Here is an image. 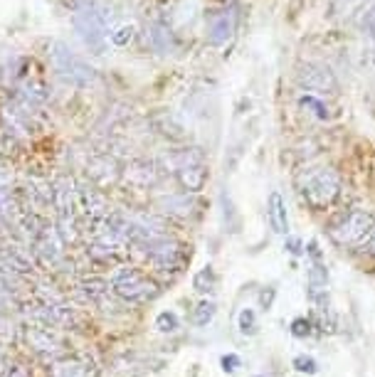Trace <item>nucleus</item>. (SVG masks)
<instances>
[{
    "instance_id": "obj_1",
    "label": "nucleus",
    "mask_w": 375,
    "mask_h": 377,
    "mask_svg": "<svg viewBox=\"0 0 375 377\" xmlns=\"http://www.w3.org/2000/svg\"><path fill=\"white\" fill-rule=\"evenodd\" d=\"M375 232L373 214L368 210L353 208L351 212L341 214L338 222L331 227V239L341 247H358L365 239H370Z\"/></svg>"
},
{
    "instance_id": "obj_2",
    "label": "nucleus",
    "mask_w": 375,
    "mask_h": 377,
    "mask_svg": "<svg viewBox=\"0 0 375 377\" xmlns=\"http://www.w3.org/2000/svg\"><path fill=\"white\" fill-rule=\"evenodd\" d=\"M299 190L311 208H329L341 192V181L331 168H313L302 178Z\"/></svg>"
},
{
    "instance_id": "obj_3",
    "label": "nucleus",
    "mask_w": 375,
    "mask_h": 377,
    "mask_svg": "<svg viewBox=\"0 0 375 377\" xmlns=\"http://www.w3.org/2000/svg\"><path fill=\"white\" fill-rule=\"evenodd\" d=\"M72 23L77 35L82 37V42H84L91 52H104L107 35H109L107 10H102V8L97 6H82L80 10L74 12Z\"/></svg>"
},
{
    "instance_id": "obj_4",
    "label": "nucleus",
    "mask_w": 375,
    "mask_h": 377,
    "mask_svg": "<svg viewBox=\"0 0 375 377\" xmlns=\"http://www.w3.org/2000/svg\"><path fill=\"white\" fill-rule=\"evenodd\" d=\"M111 288L116 291V296H121L129 304H146V301H154L161 293L158 284L154 279H148L143 271L134 269V266L116 271Z\"/></svg>"
},
{
    "instance_id": "obj_5",
    "label": "nucleus",
    "mask_w": 375,
    "mask_h": 377,
    "mask_svg": "<svg viewBox=\"0 0 375 377\" xmlns=\"http://www.w3.org/2000/svg\"><path fill=\"white\" fill-rule=\"evenodd\" d=\"M50 57H52V64H55V69H57V72L62 74L64 79H69L72 84L86 86V84H91V82L97 79L94 69H91L86 62H82L80 57L74 55V52L69 50L64 42H52Z\"/></svg>"
},
{
    "instance_id": "obj_6",
    "label": "nucleus",
    "mask_w": 375,
    "mask_h": 377,
    "mask_svg": "<svg viewBox=\"0 0 375 377\" xmlns=\"http://www.w3.org/2000/svg\"><path fill=\"white\" fill-rule=\"evenodd\" d=\"M267 217H269V227L277 235H289V212H286L284 197L279 195L277 190L269 192L267 197Z\"/></svg>"
},
{
    "instance_id": "obj_7",
    "label": "nucleus",
    "mask_w": 375,
    "mask_h": 377,
    "mask_svg": "<svg viewBox=\"0 0 375 377\" xmlns=\"http://www.w3.org/2000/svg\"><path fill=\"white\" fill-rule=\"evenodd\" d=\"M235 30V12L232 10H222L217 12V15H212L210 20V30H208V37H210L212 45H222L225 39L232 35Z\"/></svg>"
},
{
    "instance_id": "obj_8",
    "label": "nucleus",
    "mask_w": 375,
    "mask_h": 377,
    "mask_svg": "<svg viewBox=\"0 0 375 377\" xmlns=\"http://www.w3.org/2000/svg\"><path fill=\"white\" fill-rule=\"evenodd\" d=\"M25 338H28L30 348L35 350V353H42V355H57L60 350V343L50 335V331H45V328H28V333H25Z\"/></svg>"
},
{
    "instance_id": "obj_9",
    "label": "nucleus",
    "mask_w": 375,
    "mask_h": 377,
    "mask_svg": "<svg viewBox=\"0 0 375 377\" xmlns=\"http://www.w3.org/2000/svg\"><path fill=\"white\" fill-rule=\"evenodd\" d=\"M52 377H97V370L91 362L60 360L52 365Z\"/></svg>"
},
{
    "instance_id": "obj_10",
    "label": "nucleus",
    "mask_w": 375,
    "mask_h": 377,
    "mask_svg": "<svg viewBox=\"0 0 375 377\" xmlns=\"http://www.w3.org/2000/svg\"><path fill=\"white\" fill-rule=\"evenodd\" d=\"M178 181H181V185L185 187L188 192H198L203 190L205 181H208V170H205L203 163L188 165V168L178 170Z\"/></svg>"
},
{
    "instance_id": "obj_11",
    "label": "nucleus",
    "mask_w": 375,
    "mask_h": 377,
    "mask_svg": "<svg viewBox=\"0 0 375 377\" xmlns=\"http://www.w3.org/2000/svg\"><path fill=\"white\" fill-rule=\"evenodd\" d=\"M158 205L165 214H173V217H190V212H193L190 208H195V200L193 197H188V192H185V195L161 197Z\"/></svg>"
},
{
    "instance_id": "obj_12",
    "label": "nucleus",
    "mask_w": 375,
    "mask_h": 377,
    "mask_svg": "<svg viewBox=\"0 0 375 377\" xmlns=\"http://www.w3.org/2000/svg\"><path fill=\"white\" fill-rule=\"evenodd\" d=\"M302 82L307 84V89H313V91L336 89V82H333V77H331V72L329 69H321V67H309V72L304 69Z\"/></svg>"
},
{
    "instance_id": "obj_13",
    "label": "nucleus",
    "mask_w": 375,
    "mask_h": 377,
    "mask_svg": "<svg viewBox=\"0 0 375 377\" xmlns=\"http://www.w3.org/2000/svg\"><path fill=\"white\" fill-rule=\"evenodd\" d=\"M215 286H217V271H215V266H203V269L198 271V274L193 276V288L198 293H210V291H215Z\"/></svg>"
},
{
    "instance_id": "obj_14",
    "label": "nucleus",
    "mask_w": 375,
    "mask_h": 377,
    "mask_svg": "<svg viewBox=\"0 0 375 377\" xmlns=\"http://www.w3.org/2000/svg\"><path fill=\"white\" fill-rule=\"evenodd\" d=\"M0 269L15 271V274H25V271H30V261L23 259L17 249H8V252L0 257Z\"/></svg>"
},
{
    "instance_id": "obj_15",
    "label": "nucleus",
    "mask_w": 375,
    "mask_h": 377,
    "mask_svg": "<svg viewBox=\"0 0 375 377\" xmlns=\"http://www.w3.org/2000/svg\"><path fill=\"white\" fill-rule=\"evenodd\" d=\"M237 331L242 335H257L259 333V321H257V311L255 309H242L237 313Z\"/></svg>"
},
{
    "instance_id": "obj_16",
    "label": "nucleus",
    "mask_w": 375,
    "mask_h": 377,
    "mask_svg": "<svg viewBox=\"0 0 375 377\" xmlns=\"http://www.w3.org/2000/svg\"><path fill=\"white\" fill-rule=\"evenodd\" d=\"M215 313H217V304L215 301H200L198 306H195V311H193V326H198V328H205L208 323L215 318Z\"/></svg>"
},
{
    "instance_id": "obj_17",
    "label": "nucleus",
    "mask_w": 375,
    "mask_h": 377,
    "mask_svg": "<svg viewBox=\"0 0 375 377\" xmlns=\"http://www.w3.org/2000/svg\"><path fill=\"white\" fill-rule=\"evenodd\" d=\"M154 326L158 333H176L178 328H181V318H178V313H173V311H161V313L156 315Z\"/></svg>"
},
{
    "instance_id": "obj_18",
    "label": "nucleus",
    "mask_w": 375,
    "mask_h": 377,
    "mask_svg": "<svg viewBox=\"0 0 375 377\" xmlns=\"http://www.w3.org/2000/svg\"><path fill=\"white\" fill-rule=\"evenodd\" d=\"M299 104H302L304 109H311V113L313 116H318V118H329V109H326V104L321 102V99H316V96H302L299 99Z\"/></svg>"
},
{
    "instance_id": "obj_19",
    "label": "nucleus",
    "mask_w": 375,
    "mask_h": 377,
    "mask_svg": "<svg viewBox=\"0 0 375 377\" xmlns=\"http://www.w3.org/2000/svg\"><path fill=\"white\" fill-rule=\"evenodd\" d=\"M291 365L296 367V372H302V375H316L318 372V362L313 360L311 355H296Z\"/></svg>"
},
{
    "instance_id": "obj_20",
    "label": "nucleus",
    "mask_w": 375,
    "mask_h": 377,
    "mask_svg": "<svg viewBox=\"0 0 375 377\" xmlns=\"http://www.w3.org/2000/svg\"><path fill=\"white\" fill-rule=\"evenodd\" d=\"M82 291L89 293L91 299H97V296H102V293H107L109 284L104 282V279H86V282H82Z\"/></svg>"
},
{
    "instance_id": "obj_21",
    "label": "nucleus",
    "mask_w": 375,
    "mask_h": 377,
    "mask_svg": "<svg viewBox=\"0 0 375 377\" xmlns=\"http://www.w3.org/2000/svg\"><path fill=\"white\" fill-rule=\"evenodd\" d=\"M131 37H134V28H131V25H124V28H119L116 33H111V42H114L116 47H126L131 42Z\"/></svg>"
},
{
    "instance_id": "obj_22",
    "label": "nucleus",
    "mask_w": 375,
    "mask_h": 377,
    "mask_svg": "<svg viewBox=\"0 0 375 377\" xmlns=\"http://www.w3.org/2000/svg\"><path fill=\"white\" fill-rule=\"evenodd\" d=\"M239 365H242V360H239V355H235V353L222 355V370H225V372H235Z\"/></svg>"
},
{
    "instance_id": "obj_23",
    "label": "nucleus",
    "mask_w": 375,
    "mask_h": 377,
    "mask_svg": "<svg viewBox=\"0 0 375 377\" xmlns=\"http://www.w3.org/2000/svg\"><path fill=\"white\" fill-rule=\"evenodd\" d=\"M12 335H15V331H12V323L8 321L6 315H0V340H3V343H8V340H12Z\"/></svg>"
},
{
    "instance_id": "obj_24",
    "label": "nucleus",
    "mask_w": 375,
    "mask_h": 377,
    "mask_svg": "<svg viewBox=\"0 0 375 377\" xmlns=\"http://www.w3.org/2000/svg\"><path fill=\"white\" fill-rule=\"evenodd\" d=\"M284 249H286V252H289V254H294V257H299V254L304 252V247H302V239H299V237H291V235H286Z\"/></svg>"
},
{
    "instance_id": "obj_25",
    "label": "nucleus",
    "mask_w": 375,
    "mask_h": 377,
    "mask_svg": "<svg viewBox=\"0 0 375 377\" xmlns=\"http://www.w3.org/2000/svg\"><path fill=\"white\" fill-rule=\"evenodd\" d=\"M291 333H294L296 338H304V335H309V333H311V328H309V321H304V318H296V321L291 323Z\"/></svg>"
},
{
    "instance_id": "obj_26",
    "label": "nucleus",
    "mask_w": 375,
    "mask_h": 377,
    "mask_svg": "<svg viewBox=\"0 0 375 377\" xmlns=\"http://www.w3.org/2000/svg\"><path fill=\"white\" fill-rule=\"evenodd\" d=\"M259 301H262V309L269 311V306H272V301H274V288H269V293L262 291L259 293Z\"/></svg>"
},
{
    "instance_id": "obj_27",
    "label": "nucleus",
    "mask_w": 375,
    "mask_h": 377,
    "mask_svg": "<svg viewBox=\"0 0 375 377\" xmlns=\"http://www.w3.org/2000/svg\"><path fill=\"white\" fill-rule=\"evenodd\" d=\"M363 25L370 30V33L375 35V8H370V10H368V15H365V23Z\"/></svg>"
},
{
    "instance_id": "obj_28",
    "label": "nucleus",
    "mask_w": 375,
    "mask_h": 377,
    "mask_svg": "<svg viewBox=\"0 0 375 377\" xmlns=\"http://www.w3.org/2000/svg\"><path fill=\"white\" fill-rule=\"evenodd\" d=\"M6 377H28V375H25L23 367H10V372H8Z\"/></svg>"
},
{
    "instance_id": "obj_29",
    "label": "nucleus",
    "mask_w": 375,
    "mask_h": 377,
    "mask_svg": "<svg viewBox=\"0 0 375 377\" xmlns=\"http://www.w3.org/2000/svg\"><path fill=\"white\" fill-rule=\"evenodd\" d=\"M370 247L375 249V232H373V237H370Z\"/></svg>"
}]
</instances>
